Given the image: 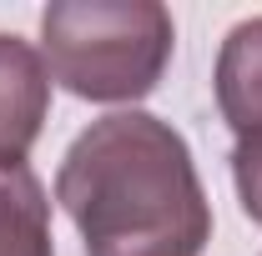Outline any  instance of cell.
<instances>
[{
	"label": "cell",
	"mask_w": 262,
	"mask_h": 256,
	"mask_svg": "<svg viewBox=\"0 0 262 256\" xmlns=\"http://www.w3.org/2000/svg\"><path fill=\"white\" fill-rule=\"evenodd\" d=\"M56 201L86 256H202L212 241V201L192 146L151 111L91 121L61 156Z\"/></svg>",
	"instance_id": "1"
},
{
	"label": "cell",
	"mask_w": 262,
	"mask_h": 256,
	"mask_svg": "<svg viewBox=\"0 0 262 256\" xmlns=\"http://www.w3.org/2000/svg\"><path fill=\"white\" fill-rule=\"evenodd\" d=\"M177 45L157 0H56L40 10V61L81 100H141L157 91Z\"/></svg>",
	"instance_id": "2"
},
{
	"label": "cell",
	"mask_w": 262,
	"mask_h": 256,
	"mask_svg": "<svg viewBox=\"0 0 262 256\" xmlns=\"http://www.w3.org/2000/svg\"><path fill=\"white\" fill-rule=\"evenodd\" d=\"M51 111V70L31 40L0 31V171L26 166Z\"/></svg>",
	"instance_id": "3"
},
{
	"label": "cell",
	"mask_w": 262,
	"mask_h": 256,
	"mask_svg": "<svg viewBox=\"0 0 262 256\" xmlns=\"http://www.w3.org/2000/svg\"><path fill=\"white\" fill-rule=\"evenodd\" d=\"M212 86H217V111L237 131V141L262 136V15L237 20L227 31Z\"/></svg>",
	"instance_id": "4"
},
{
	"label": "cell",
	"mask_w": 262,
	"mask_h": 256,
	"mask_svg": "<svg viewBox=\"0 0 262 256\" xmlns=\"http://www.w3.org/2000/svg\"><path fill=\"white\" fill-rule=\"evenodd\" d=\"M0 256H56L51 201L31 166L0 171Z\"/></svg>",
	"instance_id": "5"
},
{
	"label": "cell",
	"mask_w": 262,
	"mask_h": 256,
	"mask_svg": "<svg viewBox=\"0 0 262 256\" xmlns=\"http://www.w3.org/2000/svg\"><path fill=\"white\" fill-rule=\"evenodd\" d=\"M232 181L242 196V211L262 226V136H247L232 146Z\"/></svg>",
	"instance_id": "6"
}]
</instances>
